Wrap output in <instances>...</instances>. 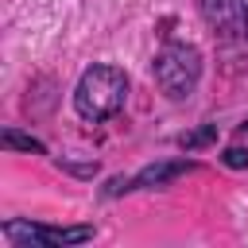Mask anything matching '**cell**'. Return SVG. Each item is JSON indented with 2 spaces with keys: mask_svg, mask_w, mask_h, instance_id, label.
Here are the masks:
<instances>
[{
  "mask_svg": "<svg viewBox=\"0 0 248 248\" xmlns=\"http://www.w3.org/2000/svg\"><path fill=\"white\" fill-rule=\"evenodd\" d=\"M124 97H128V78L120 66H108V62H97L81 74L78 89H74V108L81 120H108L124 108Z\"/></svg>",
  "mask_w": 248,
  "mask_h": 248,
  "instance_id": "6da1fadb",
  "label": "cell"
},
{
  "mask_svg": "<svg viewBox=\"0 0 248 248\" xmlns=\"http://www.w3.org/2000/svg\"><path fill=\"white\" fill-rule=\"evenodd\" d=\"M151 74H155V85H159L170 101H182V97L194 93V85H198V78H202V54H198V46H190V43H167V46L155 54Z\"/></svg>",
  "mask_w": 248,
  "mask_h": 248,
  "instance_id": "7a4b0ae2",
  "label": "cell"
},
{
  "mask_svg": "<svg viewBox=\"0 0 248 248\" xmlns=\"http://www.w3.org/2000/svg\"><path fill=\"white\" fill-rule=\"evenodd\" d=\"M4 240L8 244H43V248H62V244H85L93 240V225H27V221H4Z\"/></svg>",
  "mask_w": 248,
  "mask_h": 248,
  "instance_id": "3957f363",
  "label": "cell"
},
{
  "mask_svg": "<svg viewBox=\"0 0 248 248\" xmlns=\"http://www.w3.org/2000/svg\"><path fill=\"white\" fill-rule=\"evenodd\" d=\"M198 8H202V19L217 35H225V39H232L236 31H244L240 27V0H198Z\"/></svg>",
  "mask_w": 248,
  "mask_h": 248,
  "instance_id": "277c9868",
  "label": "cell"
},
{
  "mask_svg": "<svg viewBox=\"0 0 248 248\" xmlns=\"http://www.w3.org/2000/svg\"><path fill=\"white\" fill-rule=\"evenodd\" d=\"M190 170H198V163H190V159L155 163V167H143V170L132 178V190H155V186H167L170 178H178V174H190Z\"/></svg>",
  "mask_w": 248,
  "mask_h": 248,
  "instance_id": "5b68a950",
  "label": "cell"
},
{
  "mask_svg": "<svg viewBox=\"0 0 248 248\" xmlns=\"http://www.w3.org/2000/svg\"><path fill=\"white\" fill-rule=\"evenodd\" d=\"M217 140V124H202V128H194V132H182L178 136V147L182 151H198V147H209Z\"/></svg>",
  "mask_w": 248,
  "mask_h": 248,
  "instance_id": "8992f818",
  "label": "cell"
},
{
  "mask_svg": "<svg viewBox=\"0 0 248 248\" xmlns=\"http://www.w3.org/2000/svg\"><path fill=\"white\" fill-rule=\"evenodd\" d=\"M4 147H19V151H35V155H43V151H46L35 136H19L16 128H4Z\"/></svg>",
  "mask_w": 248,
  "mask_h": 248,
  "instance_id": "52a82bcc",
  "label": "cell"
},
{
  "mask_svg": "<svg viewBox=\"0 0 248 248\" xmlns=\"http://www.w3.org/2000/svg\"><path fill=\"white\" fill-rule=\"evenodd\" d=\"M225 167H248V151L244 147H225Z\"/></svg>",
  "mask_w": 248,
  "mask_h": 248,
  "instance_id": "ba28073f",
  "label": "cell"
},
{
  "mask_svg": "<svg viewBox=\"0 0 248 248\" xmlns=\"http://www.w3.org/2000/svg\"><path fill=\"white\" fill-rule=\"evenodd\" d=\"M240 27H244V39H248V0H240Z\"/></svg>",
  "mask_w": 248,
  "mask_h": 248,
  "instance_id": "9c48e42d",
  "label": "cell"
},
{
  "mask_svg": "<svg viewBox=\"0 0 248 248\" xmlns=\"http://www.w3.org/2000/svg\"><path fill=\"white\" fill-rule=\"evenodd\" d=\"M236 136H240V140H248V120H244V124L236 128Z\"/></svg>",
  "mask_w": 248,
  "mask_h": 248,
  "instance_id": "30bf717a",
  "label": "cell"
}]
</instances>
